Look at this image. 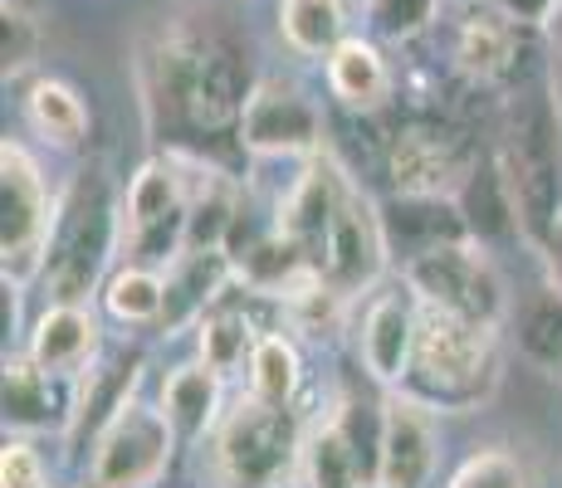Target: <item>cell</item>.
<instances>
[{
  "label": "cell",
  "mask_w": 562,
  "mask_h": 488,
  "mask_svg": "<svg viewBox=\"0 0 562 488\" xmlns=\"http://www.w3.org/2000/svg\"><path fill=\"white\" fill-rule=\"evenodd\" d=\"M113 254H123V195L93 161L64 181L54 205V230L40 269L49 303H89L113 274Z\"/></svg>",
  "instance_id": "3957f363"
},
{
  "label": "cell",
  "mask_w": 562,
  "mask_h": 488,
  "mask_svg": "<svg viewBox=\"0 0 562 488\" xmlns=\"http://www.w3.org/2000/svg\"><path fill=\"white\" fill-rule=\"evenodd\" d=\"M245 390L259 400H274V406H294L299 400V390H304V352H299L289 328H269L255 342L250 366H245Z\"/></svg>",
  "instance_id": "83f0119b"
},
{
  "label": "cell",
  "mask_w": 562,
  "mask_h": 488,
  "mask_svg": "<svg viewBox=\"0 0 562 488\" xmlns=\"http://www.w3.org/2000/svg\"><path fill=\"white\" fill-rule=\"evenodd\" d=\"M509 332L514 352L538 372H562V288L543 274V284L524 288L509 308Z\"/></svg>",
  "instance_id": "cb8c5ba5"
},
{
  "label": "cell",
  "mask_w": 562,
  "mask_h": 488,
  "mask_svg": "<svg viewBox=\"0 0 562 488\" xmlns=\"http://www.w3.org/2000/svg\"><path fill=\"white\" fill-rule=\"evenodd\" d=\"M494 133H499L494 157L514 191L524 245L538 254L562 220V98L543 83H524L504 98Z\"/></svg>",
  "instance_id": "7a4b0ae2"
},
{
  "label": "cell",
  "mask_w": 562,
  "mask_h": 488,
  "mask_svg": "<svg viewBox=\"0 0 562 488\" xmlns=\"http://www.w3.org/2000/svg\"><path fill=\"white\" fill-rule=\"evenodd\" d=\"M147 133L167 157H245L240 123L259 89L250 45L221 20H177L137 59Z\"/></svg>",
  "instance_id": "6da1fadb"
},
{
  "label": "cell",
  "mask_w": 562,
  "mask_h": 488,
  "mask_svg": "<svg viewBox=\"0 0 562 488\" xmlns=\"http://www.w3.org/2000/svg\"><path fill=\"white\" fill-rule=\"evenodd\" d=\"M54 205L59 195L49 191L30 147L5 137L0 143V269H5V284L25 288L40 279L54 230Z\"/></svg>",
  "instance_id": "ba28073f"
},
{
  "label": "cell",
  "mask_w": 562,
  "mask_h": 488,
  "mask_svg": "<svg viewBox=\"0 0 562 488\" xmlns=\"http://www.w3.org/2000/svg\"><path fill=\"white\" fill-rule=\"evenodd\" d=\"M40 54V25L30 10H20L15 0L0 5V64H5V79L25 73Z\"/></svg>",
  "instance_id": "1f68e13d"
},
{
  "label": "cell",
  "mask_w": 562,
  "mask_h": 488,
  "mask_svg": "<svg viewBox=\"0 0 562 488\" xmlns=\"http://www.w3.org/2000/svg\"><path fill=\"white\" fill-rule=\"evenodd\" d=\"M25 352L35 356L45 372L79 382L93 366V356L103 352L99 318L89 313V303H45V313H40L35 328H30Z\"/></svg>",
  "instance_id": "ffe728a7"
},
{
  "label": "cell",
  "mask_w": 562,
  "mask_h": 488,
  "mask_svg": "<svg viewBox=\"0 0 562 488\" xmlns=\"http://www.w3.org/2000/svg\"><path fill=\"white\" fill-rule=\"evenodd\" d=\"M499 332L490 322L460 318L450 308L420 303L416 347H411V366L402 376V396L430 406L436 416L450 410H480L499 386Z\"/></svg>",
  "instance_id": "277c9868"
},
{
  "label": "cell",
  "mask_w": 562,
  "mask_h": 488,
  "mask_svg": "<svg viewBox=\"0 0 562 488\" xmlns=\"http://www.w3.org/2000/svg\"><path fill=\"white\" fill-rule=\"evenodd\" d=\"M0 410H5L10 435H64L74 416V382L54 376L30 352L5 356V382H0Z\"/></svg>",
  "instance_id": "2e32d148"
},
{
  "label": "cell",
  "mask_w": 562,
  "mask_h": 488,
  "mask_svg": "<svg viewBox=\"0 0 562 488\" xmlns=\"http://www.w3.org/2000/svg\"><path fill=\"white\" fill-rule=\"evenodd\" d=\"M304 488H376L372 469H367L358 440H352L342 410L333 406L323 420H313L304 435Z\"/></svg>",
  "instance_id": "d4e9b609"
},
{
  "label": "cell",
  "mask_w": 562,
  "mask_h": 488,
  "mask_svg": "<svg viewBox=\"0 0 562 488\" xmlns=\"http://www.w3.org/2000/svg\"><path fill=\"white\" fill-rule=\"evenodd\" d=\"M456 205L470 225V235L480 245H524V225H518V205H514V191L504 181V167L494 157V147H484V157L474 161V171L464 177V186L456 191Z\"/></svg>",
  "instance_id": "603a6c76"
},
{
  "label": "cell",
  "mask_w": 562,
  "mask_h": 488,
  "mask_svg": "<svg viewBox=\"0 0 562 488\" xmlns=\"http://www.w3.org/2000/svg\"><path fill=\"white\" fill-rule=\"evenodd\" d=\"M177 430L161 416V406L127 400L117 420L93 440L83 459V488H157L177 454Z\"/></svg>",
  "instance_id": "8fae6325"
},
{
  "label": "cell",
  "mask_w": 562,
  "mask_h": 488,
  "mask_svg": "<svg viewBox=\"0 0 562 488\" xmlns=\"http://www.w3.org/2000/svg\"><path fill=\"white\" fill-rule=\"evenodd\" d=\"M440 464L436 410L392 390L382 420V479L376 488H426Z\"/></svg>",
  "instance_id": "e0dca14e"
},
{
  "label": "cell",
  "mask_w": 562,
  "mask_h": 488,
  "mask_svg": "<svg viewBox=\"0 0 562 488\" xmlns=\"http://www.w3.org/2000/svg\"><path fill=\"white\" fill-rule=\"evenodd\" d=\"M392 264V245H386V225H382V201H372L358 181H348L338 211H333L328 240H323L318 274L338 298H367L376 284L386 279Z\"/></svg>",
  "instance_id": "7c38bea8"
},
{
  "label": "cell",
  "mask_w": 562,
  "mask_h": 488,
  "mask_svg": "<svg viewBox=\"0 0 562 488\" xmlns=\"http://www.w3.org/2000/svg\"><path fill=\"white\" fill-rule=\"evenodd\" d=\"M99 303L108 318L123 322V328H157L161 308H167V269L123 259V264H113V274L103 279Z\"/></svg>",
  "instance_id": "4316f807"
},
{
  "label": "cell",
  "mask_w": 562,
  "mask_h": 488,
  "mask_svg": "<svg viewBox=\"0 0 562 488\" xmlns=\"http://www.w3.org/2000/svg\"><path fill=\"white\" fill-rule=\"evenodd\" d=\"M480 157L484 143L474 123L450 107L430 103L411 113H382L376 161L396 195H456Z\"/></svg>",
  "instance_id": "5b68a950"
},
{
  "label": "cell",
  "mask_w": 562,
  "mask_h": 488,
  "mask_svg": "<svg viewBox=\"0 0 562 488\" xmlns=\"http://www.w3.org/2000/svg\"><path fill=\"white\" fill-rule=\"evenodd\" d=\"M328 143V113L294 79H259L245 107L240 147L255 161H308Z\"/></svg>",
  "instance_id": "4fadbf2b"
},
{
  "label": "cell",
  "mask_w": 562,
  "mask_h": 488,
  "mask_svg": "<svg viewBox=\"0 0 562 488\" xmlns=\"http://www.w3.org/2000/svg\"><path fill=\"white\" fill-rule=\"evenodd\" d=\"M157 406L171 420L181 444H196L205 435H215V425L225 420V376L215 366H205L201 356L196 362H181L161 376Z\"/></svg>",
  "instance_id": "7402d4cb"
},
{
  "label": "cell",
  "mask_w": 562,
  "mask_h": 488,
  "mask_svg": "<svg viewBox=\"0 0 562 488\" xmlns=\"http://www.w3.org/2000/svg\"><path fill=\"white\" fill-rule=\"evenodd\" d=\"M323 79H328L333 103H338L348 117L392 113L396 73H392V64H386V54L376 49V39L348 35L328 59H323Z\"/></svg>",
  "instance_id": "ac0fdd59"
},
{
  "label": "cell",
  "mask_w": 562,
  "mask_h": 488,
  "mask_svg": "<svg viewBox=\"0 0 562 488\" xmlns=\"http://www.w3.org/2000/svg\"><path fill=\"white\" fill-rule=\"evenodd\" d=\"M235 284V259L225 249H181L167 264V308L157 332L196 328L201 313Z\"/></svg>",
  "instance_id": "44dd1931"
},
{
  "label": "cell",
  "mask_w": 562,
  "mask_h": 488,
  "mask_svg": "<svg viewBox=\"0 0 562 488\" xmlns=\"http://www.w3.org/2000/svg\"><path fill=\"white\" fill-rule=\"evenodd\" d=\"M289 488H299V484H289Z\"/></svg>",
  "instance_id": "d590c367"
},
{
  "label": "cell",
  "mask_w": 562,
  "mask_h": 488,
  "mask_svg": "<svg viewBox=\"0 0 562 488\" xmlns=\"http://www.w3.org/2000/svg\"><path fill=\"white\" fill-rule=\"evenodd\" d=\"M362 5H367V30H372L376 39L406 45V39L426 35V30L436 25L446 0H362Z\"/></svg>",
  "instance_id": "4dcf8cb0"
},
{
  "label": "cell",
  "mask_w": 562,
  "mask_h": 488,
  "mask_svg": "<svg viewBox=\"0 0 562 488\" xmlns=\"http://www.w3.org/2000/svg\"><path fill=\"white\" fill-rule=\"evenodd\" d=\"M279 35L304 59H328L348 39V5L342 0H279Z\"/></svg>",
  "instance_id": "f1b7e54d"
},
{
  "label": "cell",
  "mask_w": 562,
  "mask_h": 488,
  "mask_svg": "<svg viewBox=\"0 0 562 488\" xmlns=\"http://www.w3.org/2000/svg\"><path fill=\"white\" fill-rule=\"evenodd\" d=\"M416 322H420V298L411 284L396 274V284H376L367 293V308L358 322V362L367 382L396 390L411 366V347H416Z\"/></svg>",
  "instance_id": "5bb4252c"
},
{
  "label": "cell",
  "mask_w": 562,
  "mask_h": 488,
  "mask_svg": "<svg viewBox=\"0 0 562 488\" xmlns=\"http://www.w3.org/2000/svg\"><path fill=\"white\" fill-rule=\"evenodd\" d=\"M25 123L49 151H83L89 147V107L74 83L64 79H35L25 89Z\"/></svg>",
  "instance_id": "484cf974"
},
{
  "label": "cell",
  "mask_w": 562,
  "mask_h": 488,
  "mask_svg": "<svg viewBox=\"0 0 562 488\" xmlns=\"http://www.w3.org/2000/svg\"><path fill=\"white\" fill-rule=\"evenodd\" d=\"M446 488H533V474H528L524 454H514L509 444H484L456 464Z\"/></svg>",
  "instance_id": "f546056e"
},
{
  "label": "cell",
  "mask_w": 562,
  "mask_h": 488,
  "mask_svg": "<svg viewBox=\"0 0 562 488\" xmlns=\"http://www.w3.org/2000/svg\"><path fill=\"white\" fill-rule=\"evenodd\" d=\"M143 347H113V352H99L93 366L74 382V416L69 430H64V444H69V459H89L93 440L103 435L117 420V410L127 400H137V382H143Z\"/></svg>",
  "instance_id": "9a60e30c"
},
{
  "label": "cell",
  "mask_w": 562,
  "mask_h": 488,
  "mask_svg": "<svg viewBox=\"0 0 562 488\" xmlns=\"http://www.w3.org/2000/svg\"><path fill=\"white\" fill-rule=\"evenodd\" d=\"M402 279L420 303H436V308H450L474 322H490V328L509 322V308H514L509 284H504L490 245H480V240H456V245L426 249V254L406 259Z\"/></svg>",
  "instance_id": "52a82bcc"
},
{
  "label": "cell",
  "mask_w": 562,
  "mask_h": 488,
  "mask_svg": "<svg viewBox=\"0 0 562 488\" xmlns=\"http://www.w3.org/2000/svg\"><path fill=\"white\" fill-rule=\"evenodd\" d=\"M382 225H386V245H392L396 264H406V259L426 254L436 245L474 240L456 195H396L392 191L382 201Z\"/></svg>",
  "instance_id": "d6986e66"
},
{
  "label": "cell",
  "mask_w": 562,
  "mask_h": 488,
  "mask_svg": "<svg viewBox=\"0 0 562 488\" xmlns=\"http://www.w3.org/2000/svg\"><path fill=\"white\" fill-rule=\"evenodd\" d=\"M538 259H543V274L562 288V220L553 225V235L543 240V249H538Z\"/></svg>",
  "instance_id": "e575fe53"
},
{
  "label": "cell",
  "mask_w": 562,
  "mask_h": 488,
  "mask_svg": "<svg viewBox=\"0 0 562 488\" xmlns=\"http://www.w3.org/2000/svg\"><path fill=\"white\" fill-rule=\"evenodd\" d=\"M304 416L245 390L211 440V469L221 488H289L304 474Z\"/></svg>",
  "instance_id": "8992f818"
},
{
  "label": "cell",
  "mask_w": 562,
  "mask_h": 488,
  "mask_svg": "<svg viewBox=\"0 0 562 488\" xmlns=\"http://www.w3.org/2000/svg\"><path fill=\"white\" fill-rule=\"evenodd\" d=\"M0 488H49L45 454L25 435L5 440V450H0Z\"/></svg>",
  "instance_id": "d6a6232c"
},
{
  "label": "cell",
  "mask_w": 562,
  "mask_h": 488,
  "mask_svg": "<svg viewBox=\"0 0 562 488\" xmlns=\"http://www.w3.org/2000/svg\"><path fill=\"white\" fill-rule=\"evenodd\" d=\"M456 5V39H450V64L480 89L509 98L514 89L533 83L538 64V25L504 15L490 0H450Z\"/></svg>",
  "instance_id": "9c48e42d"
},
{
  "label": "cell",
  "mask_w": 562,
  "mask_h": 488,
  "mask_svg": "<svg viewBox=\"0 0 562 488\" xmlns=\"http://www.w3.org/2000/svg\"><path fill=\"white\" fill-rule=\"evenodd\" d=\"M187 171L177 157H153L123 186V259L167 269L187 249Z\"/></svg>",
  "instance_id": "30bf717a"
},
{
  "label": "cell",
  "mask_w": 562,
  "mask_h": 488,
  "mask_svg": "<svg viewBox=\"0 0 562 488\" xmlns=\"http://www.w3.org/2000/svg\"><path fill=\"white\" fill-rule=\"evenodd\" d=\"M490 5H499L504 15H514V20H524V25H538L543 30L548 20L562 10V0H490Z\"/></svg>",
  "instance_id": "836d02e7"
}]
</instances>
